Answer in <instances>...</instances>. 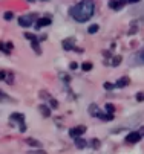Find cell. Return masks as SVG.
Wrapping results in <instances>:
<instances>
[{
	"label": "cell",
	"mask_w": 144,
	"mask_h": 154,
	"mask_svg": "<svg viewBox=\"0 0 144 154\" xmlns=\"http://www.w3.org/2000/svg\"><path fill=\"white\" fill-rule=\"evenodd\" d=\"M94 12H95V3L92 0H83V2H78L69 8V15L78 23H85V21L91 20Z\"/></svg>",
	"instance_id": "1"
},
{
	"label": "cell",
	"mask_w": 144,
	"mask_h": 154,
	"mask_svg": "<svg viewBox=\"0 0 144 154\" xmlns=\"http://www.w3.org/2000/svg\"><path fill=\"white\" fill-rule=\"evenodd\" d=\"M89 115L94 116V118H98V119H103V121H114V115H107V113H103L101 110L98 108L97 104H91L89 105Z\"/></svg>",
	"instance_id": "2"
},
{
	"label": "cell",
	"mask_w": 144,
	"mask_h": 154,
	"mask_svg": "<svg viewBox=\"0 0 144 154\" xmlns=\"http://www.w3.org/2000/svg\"><path fill=\"white\" fill-rule=\"evenodd\" d=\"M9 122H18V130L22 131V133H25L26 131V124H25V115L22 113H12L9 116Z\"/></svg>",
	"instance_id": "3"
},
{
	"label": "cell",
	"mask_w": 144,
	"mask_h": 154,
	"mask_svg": "<svg viewBox=\"0 0 144 154\" xmlns=\"http://www.w3.org/2000/svg\"><path fill=\"white\" fill-rule=\"evenodd\" d=\"M35 17H37L35 14H28V15H22V17H18V25L22 26V28H29V26H32Z\"/></svg>",
	"instance_id": "4"
},
{
	"label": "cell",
	"mask_w": 144,
	"mask_h": 154,
	"mask_svg": "<svg viewBox=\"0 0 144 154\" xmlns=\"http://www.w3.org/2000/svg\"><path fill=\"white\" fill-rule=\"evenodd\" d=\"M86 127L85 125H77V127H72L71 130H69V136L72 137V139H77V137H81L85 133H86Z\"/></svg>",
	"instance_id": "5"
},
{
	"label": "cell",
	"mask_w": 144,
	"mask_h": 154,
	"mask_svg": "<svg viewBox=\"0 0 144 154\" xmlns=\"http://www.w3.org/2000/svg\"><path fill=\"white\" fill-rule=\"evenodd\" d=\"M141 134H139V131H130V133L126 136V142L127 143H138L141 140Z\"/></svg>",
	"instance_id": "6"
},
{
	"label": "cell",
	"mask_w": 144,
	"mask_h": 154,
	"mask_svg": "<svg viewBox=\"0 0 144 154\" xmlns=\"http://www.w3.org/2000/svg\"><path fill=\"white\" fill-rule=\"evenodd\" d=\"M51 17H40V18H37V21H35V29H42L43 26H49L51 25Z\"/></svg>",
	"instance_id": "7"
},
{
	"label": "cell",
	"mask_w": 144,
	"mask_h": 154,
	"mask_svg": "<svg viewBox=\"0 0 144 154\" xmlns=\"http://www.w3.org/2000/svg\"><path fill=\"white\" fill-rule=\"evenodd\" d=\"M124 5H126V2H120V0H109V2H107V6L110 9H114V11L123 9V8H124Z\"/></svg>",
	"instance_id": "8"
},
{
	"label": "cell",
	"mask_w": 144,
	"mask_h": 154,
	"mask_svg": "<svg viewBox=\"0 0 144 154\" xmlns=\"http://www.w3.org/2000/svg\"><path fill=\"white\" fill-rule=\"evenodd\" d=\"M129 84H130L129 76H121V78H118L117 82H115V89H124V87H127Z\"/></svg>",
	"instance_id": "9"
},
{
	"label": "cell",
	"mask_w": 144,
	"mask_h": 154,
	"mask_svg": "<svg viewBox=\"0 0 144 154\" xmlns=\"http://www.w3.org/2000/svg\"><path fill=\"white\" fill-rule=\"evenodd\" d=\"M65 51H75V40L74 38H65L63 43H61Z\"/></svg>",
	"instance_id": "10"
},
{
	"label": "cell",
	"mask_w": 144,
	"mask_h": 154,
	"mask_svg": "<svg viewBox=\"0 0 144 154\" xmlns=\"http://www.w3.org/2000/svg\"><path fill=\"white\" fill-rule=\"evenodd\" d=\"M12 48H14V45H12L11 41H6V43L0 41V51H2L3 54L9 55V54H11V51H12Z\"/></svg>",
	"instance_id": "11"
},
{
	"label": "cell",
	"mask_w": 144,
	"mask_h": 154,
	"mask_svg": "<svg viewBox=\"0 0 144 154\" xmlns=\"http://www.w3.org/2000/svg\"><path fill=\"white\" fill-rule=\"evenodd\" d=\"M38 112L42 113L43 118H49L51 116V107H48V104H40L38 105Z\"/></svg>",
	"instance_id": "12"
},
{
	"label": "cell",
	"mask_w": 144,
	"mask_h": 154,
	"mask_svg": "<svg viewBox=\"0 0 144 154\" xmlns=\"http://www.w3.org/2000/svg\"><path fill=\"white\" fill-rule=\"evenodd\" d=\"M74 143H75V146H77L78 149H85V148L88 146V142H86L83 137H77V139H74Z\"/></svg>",
	"instance_id": "13"
},
{
	"label": "cell",
	"mask_w": 144,
	"mask_h": 154,
	"mask_svg": "<svg viewBox=\"0 0 144 154\" xmlns=\"http://www.w3.org/2000/svg\"><path fill=\"white\" fill-rule=\"evenodd\" d=\"M0 102H3V104H8V102H12V98L8 96L6 93L3 92H0Z\"/></svg>",
	"instance_id": "14"
},
{
	"label": "cell",
	"mask_w": 144,
	"mask_h": 154,
	"mask_svg": "<svg viewBox=\"0 0 144 154\" xmlns=\"http://www.w3.org/2000/svg\"><path fill=\"white\" fill-rule=\"evenodd\" d=\"M92 67H94V64H92L91 61H86V63L81 64V69H83V72H91Z\"/></svg>",
	"instance_id": "15"
},
{
	"label": "cell",
	"mask_w": 144,
	"mask_h": 154,
	"mask_svg": "<svg viewBox=\"0 0 144 154\" xmlns=\"http://www.w3.org/2000/svg\"><path fill=\"white\" fill-rule=\"evenodd\" d=\"M25 38H28V40H31V43H40V38L37 37V35H34V34H29V32H25Z\"/></svg>",
	"instance_id": "16"
},
{
	"label": "cell",
	"mask_w": 144,
	"mask_h": 154,
	"mask_svg": "<svg viewBox=\"0 0 144 154\" xmlns=\"http://www.w3.org/2000/svg\"><path fill=\"white\" fill-rule=\"evenodd\" d=\"M98 31H100V26H98L97 23H95V25H91V26L88 28V32H89V34H97Z\"/></svg>",
	"instance_id": "17"
},
{
	"label": "cell",
	"mask_w": 144,
	"mask_h": 154,
	"mask_svg": "<svg viewBox=\"0 0 144 154\" xmlns=\"http://www.w3.org/2000/svg\"><path fill=\"white\" fill-rule=\"evenodd\" d=\"M31 48L35 51V54H37V55H42V49H40L38 41H37V43H31Z\"/></svg>",
	"instance_id": "18"
},
{
	"label": "cell",
	"mask_w": 144,
	"mask_h": 154,
	"mask_svg": "<svg viewBox=\"0 0 144 154\" xmlns=\"http://www.w3.org/2000/svg\"><path fill=\"white\" fill-rule=\"evenodd\" d=\"M121 55H117V57H114L112 58V67H118V64L121 63Z\"/></svg>",
	"instance_id": "19"
},
{
	"label": "cell",
	"mask_w": 144,
	"mask_h": 154,
	"mask_svg": "<svg viewBox=\"0 0 144 154\" xmlns=\"http://www.w3.org/2000/svg\"><path fill=\"white\" fill-rule=\"evenodd\" d=\"M104 108H106V113H107V115H114V113H115V107H114L112 104H109V102L106 104Z\"/></svg>",
	"instance_id": "20"
},
{
	"label": "cell",
	"mask_w": 144,
	"mask_h": 154,
	"mask_svg": "<svg viewBox=\"0 0 144 154\" xmlns=\"http://www.w3.org/2000/svg\"><path fill=\"white\" fill-rule=\"evenodd\" d=\"M103 87H104V90H107V92H110V90H114L115 89V84H112V82H104V84H103Z\"/></svg>",
	"instance_id": "21"
},
{
	"label": "cell",
	"mask_w": 144,
	"mask_h": 154,
	"mask_svg": "<svg viewBox=\"0 0 144 154\" xmlns=\"http://www.w3.org/2000/svg\"><path fill=\"white\" fill-rule=\"evenodd\" d=\"M3 18H5L6 21L12 20V18H14V12H12V11H6V12L3 14Z\"/></svg>",
	"instance_id": "22"
},
{
	"label": "cell",
	"mask_w": 144,
	"mask_h": 154,
	"mask_svg": "<svg viewBox=\"0 0 144 154\" xmlns=\"http://www.w3.org/2000/svg\"><path fill=\"white\" fill-rule=\"evenodd\" d=\"M26 142H28V143H29L31 146H38V148H40V146H42V143H40V142H37V140H34L32 137H29V139H28Z\"/></svg>",
	"instance_id": "23"
},
{
	"label": "cell",
	"mask_w": 144,
	"mask_h": 154,
	"mask_svg": "<svg viewBox=\"0 0 144 154\" xmlns=\"http://www.w3.org/2000/svg\"><path fill=\"white\" fill-rule=\"evenodd\" d=\"M49 105H51V108H57L58 107V101L55 98H51L49 99Z\"/></svg>",
	"instance_id": "24"
},
{
	"label": "cell",
	"mask_w": 144,
	"mask_h": 154,
	"mask_svg": "<svg viewBox=\"0 0 144 154\" xmlns=\"http://www.w3.org/2000/svg\"><path fill=\"white\" fill-rule=\"evenodd\" d=\"M91 146H92V148H98V146H100V140H98V139H92Z\"/></svg>",
	"instance_id": "25"
},
{
	"label": "cell",
	"mask_w": 144,
	"mask_h": 154,
	"mask_svg": "<svg viewBox=\"0 0 144 154\" xmlns=\"http://www.w3.org/2000/svg\"><path fill=\"white\" fill-rule=\"evenodd\" d=\"M136 101H138V102H142V101H144V93H142V92L136 93Z\"/></svg>",
	"instance_id": "26"
},
{
	"label": "cell",
	"mask_w": 144,
	"mask_h": 154,
	"mask_svg": "<svg viewBox=\"0 0 144 154\" xmlns=\"http://www.w3.org/2000/svg\"><path fill=\"white\" fill-rule=\"evenodd\" d=\"M6 78H8V79H6V82H8V84H12V82H14V75H12V73L6 75Z\"/></svg>",
	"instance_id": "27"
},
{
	"label": "cell",
	"mask_w": 144,
	"mask_h": 154,
	"mask_svg": "<svg viewBox=\"0 0 144 154\" xmlns=\"http://www.w3.org/2000/svg\"><path fill=\"white\" fill-rule=\"evenodd\" d=\"M77 67H78V64H77V63H75V61H72V63H71V64H69V69H72V70H75V69H77Z\"/></svg>",
	"instance_id": "28"
},
{
	"label": "cell",
	"mask_w": 144,
	"mask_h": 154,
	"mask_svg": "<svg viewBox=\"0 0 144 154\" xmlns=\"http://www.w3.org/2000/svg\"><path fill=\"white\" fill-rule=\"evenodd\" d=\"M5 76H6V72L5 70H0V81H3Z\"/></svg>",
	"instance_id": "29"
},
{
	"label": "cell",
	"mask_w": 144,
	"mask_h": 154,
	"mask_svg": "<svg viewBox=\"0 0 144 154\" xmlns=\"http://www.w3.org/2000/svg\"><path fill=\"white\" fill-rule=\"evenodd\" d=\"M139 61L144 64V51H141V52H139Z\"/></svg>",
	"instance_id": "30"
},
{
	"label": "cell",
	"mask_w": 144,
	"mask_h": 154,
	"mask_svg": "<svg viewBox=\"0 0 144 154\" xmlns=\"http://www.w3.org/2000/svg\"><path fill=\"white\" fill-rule=\"evenodd\" d=\"M32 154H46V152L42 151V149H38V151H32Z\"/></svg>",
	"instance_id": "31"
},
{
	"label": "cell",
	"mask_w": 144,
	"mask_h": 154,
	"mask_svg": "<svg viewBox=\"0 0 144 154\" xmlns=\"http://www.w3.org/2000/svg\"><path fill=\"white\" fill-rule=\"evenodd\" d=\"M139 134H141V137H144V125L139 128Z\"/></svg>",
	"instance_id": "32"
}]
</instances>
